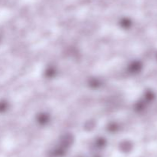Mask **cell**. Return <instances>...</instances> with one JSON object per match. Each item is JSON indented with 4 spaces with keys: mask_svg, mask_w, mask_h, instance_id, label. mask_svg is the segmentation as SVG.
Wrapping results in <instances>:
<instances>
[{
    "mask_svg": "<svg viewBox=\"0 0 157 157\" xmlns=\"http://www.w3.org/2000/svg\"><path fill=\"white\" fill-rule=\"evenodd\" d=\"M123 61H124V60H123L122 58H115L110 60V61L108 60V61L104 62L102 63H99V64H98L97 66H95L93 68V72H99V73L107 72V71L110 70V69H113V68L121 65Z\"/></svg>",
    "mask_w": 157,
    "mask_h": 157,
    "instance_id": "1",
    "label": "cell"
}]
</instances>
